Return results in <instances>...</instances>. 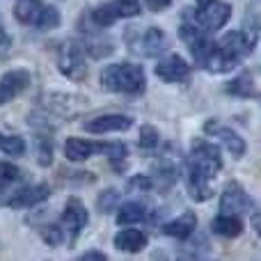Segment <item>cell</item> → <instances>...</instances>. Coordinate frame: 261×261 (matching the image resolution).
<instances>
[{
  "mask_svg": "<svg viewBox=\"0 0 261 261\" xmlns=\"http://www.w3.org/2000/svg\"><path fill=\"white\" fill-rule=\"evenodd\" d=\"M186 184H188V195L195 202H206L213 195L211 188H208V179L199 170H195L190 163H188V167H186Z\"/></svg>",
  "mask_w": 261,
  "mask_h": 261,
  "instance_id": "obj_16",
  "label": "cell"
},
{
  "mask_svg": "<svg viewBox=\"0 0 261 261\" xmlns=\"http://www.w3.org/2000/svg\"><path fill=\"white\" fill-rule=\"evenodd\" d=\"M133 126V119L128 115H101V117L87 119L83 128L87 133H110V130H128Z\"/></svg>",
  "mask_w": 261,
  "mask_h": 261,
  "instance_id": "obj_11",
  "label": "cell"
},
{
  "mask_svg": "<svg viewBox=\"0 0 261 261\" xmlns=\"http://www.w3.org/2000/svg\"><path fill=\"white\" fill-rule=\"evenodd\" d=\"M28 85H30V73L25 69H12L9 73H5L0 81V106L16 99L23 90H28Z\"/></svg>",
  "mask_w": 261,
  "mask_h": 261,
  "instance_id": "obj_9",
  "label": "cell"
},
{
  "mask_svg": "<svg viewBox=\"0 0 261 261\" xmlns=\"http://www.w3.org/2000/svg\"><path fill=\"white\" fill-rule=\"evenodd\" d=\"M41 236H44V241L50 245V248H58V245L64 241V229H60V227H55V225H48V227H44Z\"/></svg>",
  "mask_w": 261,
  "mask_h": 261,
  "instance_id": "obj_30",
  "label": "cell"
},
{
  "mask_svg": "<svg viewBox=\"0 0 261 261\" xmlns=\"http://www.w3.org/2000/svg\"><path fill=\"white\" fill-rule=\"evenodd\" d=\"M170 3H172V0H147L149 9H153V12H161V9H165Z\"/></svg>",
  "mask_w": 261,
  "mask_h": 261,
  "instance_id": "obj_34",
  "label": "cell"
},
{
  "mask_svg": "<svg viewBox=\"0 0 261 261\" xmlns=\"http://www.w3.org/2000/svg\"><path fill=\"white\" fill-rule=\"evenodd\" d=\"M163 48H165V35L158 28H147L133 46V50H140L142 55H156Z\"/></svg>",
  "mask_w": 261,
  "mask_h": 261,
  "instance_id": "obj_19",
  "label": "cell"
},
{
  "mask_svg": "<svg viewBox=\"0 0 261 261\" xmlns=\"http://www.w3.org/2000/svg\"><path fill=\"white\" fill-rule=\"evenodd\" d=\"M144 69L140 64L119 62L108 64L101 71V85L117 94H140L144 92Z\"/></svg>",
  "mask_w": 261,
  "mask_h": 261,
  "instance_id": "obj_2",
  "label": "cell"
},
{
  "mask_svg": "<svg viewBox=\"0 0 261 261\" xmlns=\"http://www.w3.org/2000/svg\"><path fill=\"white\" fill-rule=\"evenodd\" d=\"M156 144H158V130L153 126H149V124H144V126L140 128V147L153 149Z\"/></svg>",
  "mask_w": 261,
  "mask_h": 261,
  "instance_id": "obj_29",
  "label": "cell"
},
{
  "mask_svg": "<svg viewBox=\"0 0 261 261\" xmlns=\"http://www.w3.org/2000/svg\"><path fill=\"white\" fill-rule=\"evenodd\" d=\"M92 21L96 23V28L113 25V23L117 21V12H115L113 3H106V5H101V7H96L94 12H92Z\"/></svg>",
  "mask_w": 261,
  "mask_h": 261,
  "instance_id": "obj_24",
  "label": "cell"
},
{
  "mask_svg": "<svg viewBox=\"0 0 261 261\" xmlns=\"http://www.w3.org/2000/svg\"><path fill=\"white\" fill-rule=\"evenodd\" d=\"M231 16V7L222 0H197V12L195 21L204 30H218L222 28Z\"/></svg>",
  "mask_w": 261,
  "mask_h": 261,
  "instance_id": "obj_6",
  "label": "cell"
},
{
  "mask_svg": "<svg viewBox=\"0 0 261 261\" xmlns=\"http://www.w3.org/2000/svg\"><path fill=\"white\" fill-rule=\"evenodd\" d=\"M115 245L122 252H140L147 248V234L140 229H122L115 236Z\"/></svg>",
  "mask_w": 261,
  "mask_h": 261,
  "instance_id": "obj_20",
  "label": "cell"
},
{
  "mask_svg": "<svg viewBox=\"0 0 261 261\" xmlns=\"http://www.w3.org/2000/svg\"><path fill=\"white\" fill-rule=\"evenodd\" d=\"M195 227H197V216H195L193 211H186V213H181L176 220L167 222V225L163 227V234L172 236V239L184 241V239H188V236L193 234Z\"/></svg>",
  "mask_w": 261,
  "mask_h": 261,
  "instance_id": "obj_18",
  "label": "cell"
},
{
  "mask_svg": "<svg viewBox=\"0 0 261 261\" xmlns=\"http://www.w3.org/2000/svg\"><path fill=\"white\" fill-rule=\"evenodd\" d=\"M220 206L225 213H248V208L252 206V202H250L248 193H245L239 184H229L225 190V195H222Z\"/></svg>",
  "mask_w": 261,
  "mask_h": 261,
  "instance_id": "obj_15",
  "label": "cell"
},
{
  "mask_svg": "<svg viewBox=\"0 0 261 261\" xmlns=\"http://www.w3.org/2000/svg\"><path fill=\"white\" fill-rule=\"evenodd\" d=\"M147 218V211H144L142 204L138 202H128L119 208L117 213V222L119 225H133V222H142Z\"/></svg>",
  "mask_w": 261,
  "mask_h": 261,
  "instance_id": "obj_22",
  "label": "cell"
},
{
  "mask_svg": "<svg viewBox=\"0 0 261 261\" xmlns=\"http://www.w3.org/2000/svg\"><path fill=\"white\" fill-rule=\"evenodd\" d=\"M81 259H85V261H90V259L103 261V259H106V254H103V252H99V250H90V252H83V254H81Z\"/></svg>",
  "mask_w": 261,
  "mask_h": 261,
  "instance_id": "obj_35",
  "label": "cell"
},
{
  "mask_svg": "<svg viewBox=\"0 0 261 261\" xmlns=\"http://www.w3.org/2000/svg\"><path fill=\"white\" fill-rule=\"evenodd\" d=\"M14 16L25 25H37L39 30H50L60 25L58 9L44 5L41 0H18L14 5Z\"/></svg>",
  "mask_w": 261,
  "mask_h": 261,
  "instance_id": "obj_3",
  "label": "cell"
},
{
  "mask_svg": "<svg viewBox=\"0 0 261 261\" xmlns=\"http://www.w3.org/2000/svg\"><path fill=\"white\" fill-rule=\"evenodd\" d=\"M190 165L195 170H199L206 179H211L218 170L222 167V158H220V149L216 144H211L208 140L197 138L193 142V149H190Z\"/></svg>",
  "mask_w": 261,
  "mask_h": 261,
  "instance_id": "obj_4",
  "label": "cell"
},
{
  "mask_svg": "<svg viewBox=\"0 0 261 261\" xmlns=\"http://www.w3.org/2000/svg\"><path fill=\"white\" fill-rule=\"evenodd\" d=\"M204 130H206V133H211V135H216V138L220 140V142L225 144V147L229 149L236 158H241L245 153V140L239 138V135H236L231 128L222 126L220 122H213V119H211V122L204 124Z\"/></svg>",
  "mask_w": 261,
  "mask_h": 261,
  "instance_id": "obj_13",
  "label": "cell"
},
{
  "mask_svg": "<svg viewBox=\"0 0 261 261\" xmlns=\"http://www.w3.org/2000/svg\"><path fill=\"white\" fill-rule=\"evenodd\" d=\"M37 156H39V165H50V161H53V149H50V144H46L44 140H39Z\"/></svg>",
  "mask_w": 261,
  "mask_h": 261,
  "instance_id": "obj_31",
  "label": "cell"
},
{
  "mask_svg": "<svg viewBox=\"0 0 261 261\" xmlns=\"http://www.w3.org/2000/svg\"><path fill=\"white\" fill-rule=\"evenodd\" d=\"M179 37L186 41V44H188L190 53H193V58L197 60V64H202V67H204V64H206V60H208V55H211V50H213V41L206 37L204 28L184 21V23H181V28H179Z\"/></svg>",
  "mask_w": 261,
  "mask_h": 261,
  "instance_id": "obj_7",
  "label": "cell"
},
{
  "mask_svg": "<svg viewBox=\"0 0 261 261\" xmlns=\"http://www.w3.org/2000/svg\"><path fill=\"white\" fill-rule=\"evenodd\" d=\"M128 188H142V190H149V188H151V179H149V176H140V179H130Z\"/></svg>",
  "mask_w": 261,
  "mask_h": 261,
  "instance_id": "obj_32",
  "label": "cell"
},
{
  "mask_svg": "<svg viewBox=\"0 0 261 261\" xmlns=\"http://www.w3.org/2000/svg\"><path fill=\"white\" fill-rule=\"evenodd\" d=\"M119 204V193L117 190H103V193L99 195V199H96V206H99L101 213H110L115 211Z\"/></svg>",
  "mask_w": 261,
  "mask_h": 261,
  "instance_id": "obj_27",
  "label": "cell"
},
{
  "mask_svg": "<svg viewBox=\"0 0 261 261\" xmlns=\"http://www.w3.org/2000/svg\"><path fill=\"white\" fill-rule=\"evenodd\" d=\"M252 44L254 41L248 37V32H241V30L229 32V35H225L218 44H213V50H211V55H208L204 67H206L208 71H216V73L229 71L231 67L241 64L250 53H252Z\"/></svg>",
  "mask_w": 261,
  "mask_h": 261,
  "instance_id": "obj_1",
  "label": "cell"
},
{
  "mask_svg": "<svg viewBox=\"0 0 261 261\" xmlns=\"http://www.w3.org/2000/svg\"><path fill=\"white\" fill-rule=\"evenodd\" d=\"M113 7L117 12V18H128L140 14V0H113Z\"/></svg>",
  "mask_w": 261,
  "mask_h": 261,
  "instance_id": "obj_26",
  "label": "cell"
},
{
  "mask_svg": "<svg viewBox=\"0 0 261 261\" xmlns=\"http://www.w3.org/2000/svg\"><path fill=\"white\" fill-rule=\"evenodd\" d=\"M9 46H12V39H9V35L3 30V25H0V55L7 53Z\"/></svg>",
  "mask_w": 261,
  "mask_h": 261,
  "instance_id": "obj_33",
  "label": "cell"
},
{
  "mask_svg": "<svg viewBox=\"0 0 261 261\" xmlns=\"http://www.w3.org/2000/svg\"><path fill=\"white\" fill-rule=\"evenodd\" d=\"M21 179V170L9 161H0V184H14Z\"/></svg>",
  "mask_w": 261,
  "mask_h": 261,
  "instance_id": "obj_28",
  "label": "cell"
},
{
  "mask_svg": "<svg viewBox=\"0 0 261 261\" xmlns=\"http://www.w3.org/2000/svg\"><path fill=\"white\" fill-rule=\"evenodd\" d=\"M156 76L165 83H184L190 76V64L181 55H167L165 60L156 64Z\"/></svg>",
  "mask_w": 261,
  "mask_h": 261,
  "instance_id": "obj_8",
  "label": "cell"
},
{
  "mask_svg": "<svg viewBox=\"0 0 261 261\" xmlns=\"http://www.w3.org/2000/svg\"><path fill=\"white\" fill-rule=\"evenodd\" d=\"M58 67L71 81H83L87 76L85 58H83V46L76 41H64L58 50Z\"/></svg>",
  "mask_w": 261,
  "mask_h": 261,
  "instance_id": "obj_5",
  "label": "cell"
},
{
  "mask_svg": "<svg viewBox=\"0 0 261 261\" xmlns=\"http://www.w3.org/2000/svg\"><path fill=\"white\" fill-rule=\"evenodd\" d=\"M50 190L46 184H37V186H25V188L16 190L12 197H7V204L12 208H28V206H35V204L44 202L48 199Z\"/></svg>",
  "mask_w": 261,
  "mask_h": 261,
  "instance_id": "obj_12",
  "label": "cell"
},
{
  "mask_svg": "<svg viewBox=\"0 0 261 261\" xmlns=\"http://www.w3.org/2000/svg\"><path fill=\"white\" fill-rule=\"evenodd\" d=\"M227 92H229V94H234V96H243V99H248V96H250V99H257L254 83H252V78H250L248 73L234 78V81L227 85Z\"/></svg>",
  "mask_w": 261,
  "mask_h": 261,
  "instance_id": "obj_21",
  "label": "cell"
},
{
  "mask_svg": "<svg viewBox=\"0 0 261 261\" xmlns=\"http://www.w3.org/2000/svg\"><path fill=\"white\" fill-rule=\"evenodd\" d=\"M211 231L218 236H225V239H236L243 234V220L236 213H220L218 218H213Z\"/></svg>",
  "mask_w": 261,
  "mask_h": 261,
  "instance_id": "obj_17",
  "label": "cell"
},
{
  "mask_svg": "<svg viewBox=\"0 0 261 261\" xmlns=\"http://www.w3.org/2000/svg\"><path fill=\"white\" fill-rule=\"evenodd\" d=\"M62 225H64V231L71 234V239H76L83 231V227L87 225V211L78 197H69L67 206L62 211Z\"/></svg>",
  "mask_w": 261,
  "mask_h": 261,
  "instance_id": "obj_10",
  "label": "cell"
},
{
  "mask_svg": "<svg viewBox=\"0 0 261 261\" xmlns=\"http://www.w3.org/2000/svg\"><path fill=\"white\" fill-rule=\"evenodd\" d=\"M176 184V170L174 165H170L167 161H161L156 163V186L163 190L172 188V186Z\"/></svg>",
  "mask_w": 261,
  "mask_h": 261,
  "instance_id": "obj_23",
  "label": "cell"
},
{
  "mask_svg": "<svg viewBox=\"0 0 261 261\" xmlns=\"http://www.w3.org/2000/svg\"><path fill=\"white\" fill-rule=\"evenodd\" d=\"M0 149L9 156H23L25 153V142L18 135H0Z\"/></svg>",
  "mask_w": 261,
  "mask_h": 261,
  "instance_id": "obj_25",
  "label": "cell"
},
{
  "mask_svg": "<svg viewBox=\"0 0 261 261\" xmlns=\"http://www.w3.org/2000/svg\"><path fill=\"white\" fill-rule=\"evenodd\" d=\"M106 147H108V144L90 142V140H83V138H69L67 142H64V156L71 163H81V161H87V158L96 151L106 153Z\"/></svg>",
  "mask_w": 261,
  "mask_h": 261,
  "instance_id": "obj_14",
  "label": "cell"
}]
</instances>
